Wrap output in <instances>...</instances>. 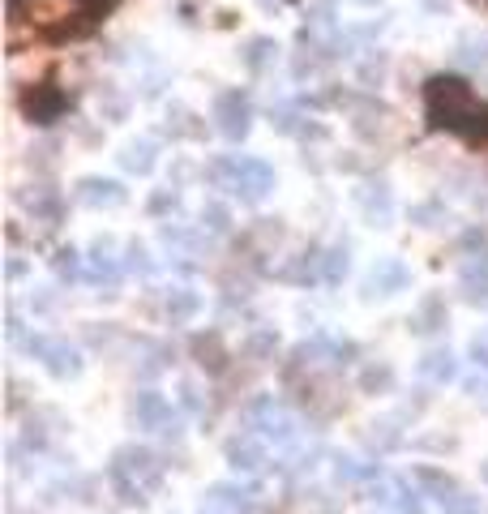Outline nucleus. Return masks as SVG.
<instances>
[{"label": "nucleus", "mask_w": 488, "mask_h": 514, "mask_svg": "<svg viewBox=\"0 0 488 514\" xmlns=\"http://www.w3.org/2000/svg\"><path fill=\"white\" fill-rule=\"evenodd\" d=\"M390 510H394V514H424V502H420V493L407 485V489L399 493V502H394Z\"/></svg>", "instance_id": "473e14b6"}, {"label": "nucleus", "mask_w": 488, "mask_h": 514, "mask_svg": "<svg viewBox=\"0 0 488 514\" xmlns=\"http://www.w3.org/2000/svg\"><path fill=\"white\" fill-rule=\"evenodd\" d=\"M352 5H364V9H369V5H381V0H352Z\"/></svg>", "instance_id": "58836bf2"}, {"label": "nucleus", "mask_w": 488, "mask_h": 514, "mask_svg": "<svg viewBox=\"0 0 488 514\" xmlns=\"http://www.w3.org/2000/svg\"><path fill=\"white\" fill-rule=\"evenodd\" d=\"M163 313L172 317V322H193V317L202 313V292H197V287H172V292L163 296Z\"/></svg>", "instance_id": "f3484780"}, {"label": "nucleus", "mask_w": 488, "mask_h": 514, "mask_svg": "<svg viewBox=\"0 0 488 514\" xmlns=\"http://www.w3.org/2000/svg\"><path fill=\"white\" fill-rule=\"evenodd\" d=\"M441 326H446V300L424 296L416 305V313H411V330H416V335H437Z\"/></svg>", "instance_id": "a211bd4d"}, {"label": "nucleus", "mask_w": 488, "mask_h": 514, "mask_svg": "<svg viewBox=\"0 0 488 514\" xmlns=\"http://www.w3.org/2000/svg\"><path fill=\"white\" fill-rule=\"evenodd\" d=\"M471 5H484V9H488V0H471Z\"/></svg>", "instance_id": "ea45409f"}, {"label": "nucleus", "mask_w": 488, "mask_h": 514, "mask_svg": "<svg viewBox=\"0 0 488 514\" xmlns=\"http://www.w3.org/2000/svg\"><path fill=\"white\" fill-rule=\"evenodd\" d=\"M244 425L262 437V442H274V446L296 442V416H292V407H287L283 399H274V395H262V399H253L249 407H244Z\"/></svg>", "instance_id": "20e7f679"}, {"label": "nucleus", "mask_w": 488, "mask_h": 514, "mask_svg": "<svg viewBox=\"0 0 488 514\" xmlns=\"http://www.w3.org/2000/svg\"><path fill=\"white\" fill-rule=\"evenodd\" d=\"M133 420H137V429H146V433H163V437L180 433V412L159 390H142V395L133 399Z\"/></svg>", "instance_id": "423d86ee"}, {"label": "nucleus", "mask_w": 488, "mask_h": 514, "mask_svg": "<svg viewBox=\"0 0 488 514\" xmlns=\"http://www.w3.org/2000/svg\"><path fill=\"white\" fill-rule=\"evenodd\" d=\"M180 206V193L176 189H159L155 198H150V215H167V210Z\"/></svg>", "instance_id": "72a5a7b5"}, {"label": "nucleus", "mask_w": 488, "mask_h": 514, "mask_svg": "<svg viewBox=\"0 0 488 514\" xmlns=\"http://www.w3.org/2000/svg\"><path fill=\"white\" fill-rule=\"evenodd\" d=\"M390 382H394V373H390L386 365H377V369H364V377H360V386L369 390V395H377V390H390Z\"/></svg>", "instance_id": "7c9ffc66"}, {"label": "nucleus", "mask_w": 488, "mask_h": 514, "mask_svg": "<svg viewBox=\"0 0 488 514\" xmlns=\"http://www.w3.org/2000/svg\"><path fill=\"white\" fill-rule=\"evenodd\" d=\"M484 480H488V463H484Z\"/></svg>", "instance_id": "a19ab883"}, {"label": "nucleus", "mask_w": 488, "mask_h": 514, "mask_svg": "<svg viewBox=\"0 0 488 514\" xmlns=\"http://www.w3.org/2000/svg\"><path fill=\"white\" fill-rule=\"evenodd\" d=\"M52 266H56V275H60V279H69V283L86 275V257H82L78 249H56Z\"/></svg>", "instance_id": "a878e982"}, {"label": "nucleus", "mask_w": 488, "mask_h": 514, "mask_svg": "<svg viewBox=\"0 0 488 514\" xmlns=\"http://www.w3.org/2000/svg\"><path fill=\"white\" fill-rule=\"evenodd\" d=\"M206 236H210L206 228H180V223H172V228H163V245L167 249H180V253H197Z\"/></svg>", "instance_id": "4be33fe9"}, {"label": "nucleus", "mask_w": 488, "mask_h": 514, "mask_svg": "<svg viewBox=\"0 0 488 514\" xmlns=\"http://www.w3.org/2000/svg\"><path fill=\"white\" fill-rule=\"evenodd\" d=\"M108 476H112V489L120 502L142 506L146 493L163 485V463L150 446H120L108 463Z\"/></svg>", "instance_id": "f03ea898"}, {"label": "nucleus", "mask_w": 488, "mask_h": 514, "mask_svg": "<svg viewBox=\"0 0 488 514\" xmlns=\"http://www.w3.org/2000/svg\"><path fill=\"white\" fill-rule=\"evenodd\" d=\"M416 485H420V489H433L437 497H446V493L459 489L446 472H437V467H416Z\"/></svg>", "instance_id": "cd10ccee"}, {"label": "nucleus", "mask_w": 488, "mask_h": 514, "mask_svg": "<svg viewBox=\"0 0 488 514\" xmlns=\"http://www.w3.org/2000/svg\"><path fill=\"white\" fill-rule=\"evenodd\" d=\"M65 108H69V99H65V90H56V86H35L26 95V116L35 120V125H52Z\"/></svg>", "instance_id": "ddd939ff"}, {"label": "nucleus", "mask_w": 488, "mask_h": 514, "mask_svg": "<svg viewBox=\"0 0 488 514\" xmlns=\"http://www.w3.org/2000/svg\"><path fill=\"white\" fill-rule=\"evenodd\" d=\"M180 407H185V412H202V390H197L193 382H180Z\"/></svg>", "instance_id": "c9c22d12"}, {"label": "nucleus", "mask_w": 488, "mask_h": 514, "mask_svg": "<svg viewBox=\"0 0 488 514\" xmlns=\"http://www.w3.org/2000/svg\"><path fill=\"white\" fill-rule=\"evenodd\" d=\"M26 206L35 210L39 219H60V193L48 189V185H39L35 193H26Z\"/></svg>", "instance_id": "5701e85b"}, {"label": "nucleus", "mask_w": 488, "mask_h": 514, "mask_svg": "<svg viewBox=\"0 0 488 514\" xmlns=\"http://www.w3.org/2000/svg\"><path fill=\"white\" fill-rule=\"evenodd\" d=\"M86 283H95V287H116L120 279V262L112 257V240H95L86 253Z\"/></svg>", "instance_id": "f8f14e48"}, {"label": "nucleus", "mask_w": 488, "mask_h": 514, "mask_svg": "<svg viewBox=\"0 0 488 514\" xmlns=\"http://www.w3.org/2000/svg\"><path fill=\"white\" fill-rule=\"evenodd\" d=\"M274 56H279V43H274V39H266V35L249 39V43H244V52H240L244 69H253V73H262L266 65H274Z\"/></svg>", "instance_id": "6ab92c4d"}, {"label": "nucleus", "mask_w": 488, "mask_h": 514, "mask_svg": "<svg viewBox=\"0 0 488 514\" xmlns=\"http://www.w3.org/2000/svg\"><path fill=\"white\" fill-rule=\"evenodd\" d=\"M73 5H78V13L86 22H95V18H103V13L116 9V0H73Z\"/></svg>", "instance_id": "2f4dec72"}, {"label": "nucleus", "mask_w": 488, "mask_h": 514, "mask_svg": "<svg viewBox=\"0 0 488 514\" xmlns=\"http://www.w3.org/2000/svg\"><path fill=\"white\" fill-rule=\"evenodd\" d=\"M227 463H232V472H244V476L262 472L266 467V442L257 433L232 437V442H227Z\"/></svg>", "instance_id": "6e6552de"}, {"label": "nucleus", "mask_w": 488, "mask_h": 514, "mask_svg": "<svg viewBox=\"0 0 488 514\" xmlns=\"http://www.w3.org/2000/svg\"><path fill=\"white\" fill-rule=\"evenodd\" d=\"M424 103H429V125L433 129H446V133H459V138L471 142H488V108L476 103L471 86L454 73H437L424 86Z\"/></svg>", "instance_id": "f257e3e1"}, {"label": "nucleus", "mask_w": 488, "mask_h": 514, "mask_svg": "<svg viewBox=\"0 0 488 514\" xmlns=\"http://www.w3.org/2000/svg\"><path fill=\"white\" fill-rule=\"evenodd\" d=\"M26 347H30V356H35V360H43V369H48L52 377H60V382L82 373V352L73 343H65V339L35 335V339H26Z\"/></svg>", "instance_id": "0eeeda50"}, {"label": "nucleus", "mask_w": 488, "mask_h": 514, "mask_svg": "<svg viewBox=\"0 0 488 514\" xmlns=\"http://www.w3.org/2000/svg\"><path fill=\"white\" fill-rule=\"evenodd\" d=\"M407 283H411L407 266L394 262V257H381V262L369 270V279H364V296H399Z\"/></svg>", "instance_id": "1a4fd4ad"}, {"label": "nucleus", "mask_w": 488, "mask_h": 514, "mask_svg": "<svg viewBox=\"0 0 488 514\" xmlns=\"http://www.w3.org/2000/svg\"><path fill=\"white\" fill-rule=\"evenodd\" d=\"M125 270H133V275H150V270H155V262H150L142 240H133V245L125 249Z\"/></svg>", "instance_id": "c756f323"}, {"label": "nucleus", "mask_w": 488, "mask_h": 514, "mask_svg": "<svg viewBox=\"0 0 488 514\" xmlns=\"http://www.w3.org/2000/svg\"><path fill=\"white\" fill-rule=\"evenodd\" d=\"M202 228L210 236H227V232H232V210H227L223 202H206L202 206Z\"/></svg>", "instance_id": "393cba45"}, {"label": "nucleus", "mask_w": 488, "mask_h": 514, "mask_svg": "<svg viewBox=\"0 0 488 514\" xmlns=\"http://www.w3.org/2000/svg\"><path fill=\"white\" fill-rule=\"evenodd\" d=\"M360 206H364V219L373 223V228H390V219H394V198H390V189L381 185H364L360 189Z\"/></svg>", "instance_id": "dca6fc26"}, {"label": "nucleus", "mask_w": 488, "mask_h": 514, "mask_svg": "<svg viewBox=\"0 0 488 514\" xmlns=\"http://www.w3.org/2000/svg\"><path fill=\"white\" fill-rule=\"evenodd\" d=\"M253 497L257 493L249 485H210L202 510H210V514H244L253 506Z\"/></svg>", "instance_id": "4468645a"}, {"label": "nucleus", "mask_w": 488, "mask_h": 514, "mask_svg": "<svg viewBox=\"0 0 488 514\" xmlns=\"http://www.w3.org/2000/svg\"><path fill=\"white\" fill-rule=\"evenodd\" d=\"M215 129L223 133L227 142H244L253 129V103L244 90H223L215 99Z\"/></svg>", "instance_id": "39448f33"}, {"label": "nucleus", "mask_w": 488, "mask_h": 514, "mask_svg": "<svg viewBox=\"0 0 488 514\" xmlns=\"http://www.w3.org/2000/svg\"><path fill=\"white\" fill-rule=\"evenodd\" d=\"M459 287L471 305H480L488 300V249H471L459 266Z\"/></svg>", "instance_id": "9d476101"}, {"label": "nucleus", "mask_w": 488, "mask_h": 514, "mask_svg": "<svg viewBox=\"0 0 488 514\" xmlns=\"http://www.w3.org/2000/svg\"><path fill=\"white\" fill-rule=\"evenodd\" d=\"M155 138H137V142H129L125 146V155H120V163H125L129 172H137V176H146L150 168H155Z\"/></svg>", "instance_id": "412c9836"}, {"label": "nucleus", "mask_w": 488, "mask_h": 514, "mask_svg": "<svg viewBox=\"0 0 488 514\" xmlns=\"http://www.w3.org/2000/svg\"><path fill=\"white\" fill-rule=\"evenodd\" d=\"M78 202L82 206H90V210H112V206H120L125 202V189H120V180H103V176H86V180H78Z\"/></svg>", "instance_id": "9b49d317"}, {"label": "nucleus", "mask_w": 488, "mask_h": 514, "mask_svg": "<svg viewBox=\"0 0 488 514\" xmlns=\"http://www.w3.org/2000/svg\"><path fill=\"white\" fill-rule=\"evenodd\" d=\"M441 514H480V497L454 489V493L441 497Z\"/></svg>", "instance_id": "c85d7f7f"}, {"label": "nucleus", "mask_w": 488, "mask_h": 514, "mask_svg": "<svg viewBox=\"0 0 488 514\" xmlns=\"http://www.w3.org/2000/svg\"><path fill=\"white\" fill-rule=\"evenodd\" d=\"M193 356H197V365H206L210 373H219L227 365V352H223V339L210 330V335H197L193 339Z\"/></svg>", "instance_id": "aec40b11"}, {"label": "nucleus", "mask_w": 488, "mask_h": 514, "mask_svg": "<svg viewBox=\"0 0 488 514\" xmlns=\"http://www.w3.org/2000/svg\"><path fill=\"white\" fill-rule=\"evenodd\" d=\"M343 275H347V249L339 245V249H326L322 253V283H343Z\"/></svg>", "instance_id": "bb28decb"}, {"label": "nucleus", "mask_w": 488, "mask_h": 514, "mask_svg": "<svg viewBox=\"0 0 488 514\" xmlns=\"http://www.w3.org/2000/svg\"><path fill=\"white\" fill-rule=\"evenodd\" d=\"M206 180L219 189H232L240 202H266V193L274 189V168L253 155H219L206 168Z\"/></svg>", "instance_id": "7ed1b4c3"}, {"label": "nucleus", "mask_w": 488, "mask_h": 514, "mask_svg": "<svg viewBox=\"0 0 488 514\" xmlns=\"http://www.w3.org/2000/svg\"><path fill=\"white\" fill-rule=\"evenodd\" d=\"M274 347H279V335H274V326H257L249 339H244V352H249L253 360H270Z\"/></svg>", "instance_id": "b1692460"}, {"label": "nucleus", "mask_w": 488, "mask_h": 514, "mask_svg": "<svg viewBox=\"0 0 488 514\" xmlns=\"http://www.w3.org/2000/svg\"><path fill=\"white\" fill-rule=\"evenodd\" d=\"M420 5H424V9H433V13H441V9H446V0H420Z\"/></svg>", "instance_id": "4c0bfd02"}, {"label": "nucleus", "mask_w": 488, "mask_h": 514, "mask_svg": "<svg viewBox=\"0 0 488 514\" xmlns=\"http://www.w3.org/2000/svg\"><path fill=\"white\" fill-rule=\"evenodd\" d=\"M467 356H471V365L488 373V335H476V339H471V343H467Z\"/></svg>", "instance_id": "f704fd0d"}, {"label": "nucleus", "mask_w": 488, "mask_h": 514, "mask_svg": "<svg viewBox=\"0 0 488 514\" xmlns=\"http://www.w3.org/2000/svg\"><path fill=\"white\" fill-rule=\"evenodd\" d=\"M26 275V262H18V257H13V262H9V279H22Z\"/></svg>", "instance_id": "e433bc0d"}, {"label": "nucleus", "mask_w": 488, "mask_h": 514, "mask_svg": "<svg viewBox=\"0 0 488 514\" xmlns=\"http://www.w3.org/2000/svg\"><path fill=\"white\" fill-rule=\"evenodd\" d=\"M420 382H429V386H450L454 377H459V360H454L450 347H433V352H424L420 356Z\"/></svg>", "instance_id": "2eb2a0df"}]
</instances>
